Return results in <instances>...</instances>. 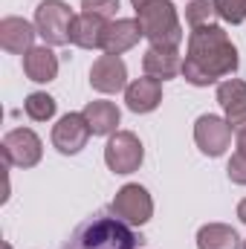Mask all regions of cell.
I'll use <instances>...</instances> for the list:
<instances>
[{"label": "cell", "instance_id": "obj_1", "mask_svg": "<svg viewBox=\"0 0 246 249\" xmlns=\"http://www.w3.org/2000/svg\"><path fill=\"white\" fill-rule=\"evenodd\" d=\"M238 50L223 26H197L188 35V50L183 61V78L194 87H209L223 75L238 70Z\"/></svg>", "mask_w": 246, "mask_h": 249}, {"label": "cell", "instance_id": "obj_2", "mask_svg": "<svg viewBox=\"0 0 246 249\" xmlns=\"http://www.w3.org/2000/svg\"><path fill=\"white\" fill-rule=\"evenodd\" d=\"M139 241L142 238L119 214L96 212L93 217L75 226V232L64 241L61 249H139Z\"/></svg>", "mask_w": 246, "mask_h": 249}, {"label": "cell", "instance_id": "obj_3", "mask_svg": "<svg viewBox=\"0 0 246 249\" xmlns=\"http://www.w3.org/2000/svg\"><path fill=\"white\" fill-rule=\"evenodd\" d=\"M136 18L142 23L145 38L151 41V47L177 50L183 44V26H180L177 9L171 0H154L142 9H136Z\"/></svg>", "mask_w": 246, "mask_h": 249}, {"label": "cell", "instance_id": "obj_4", "mask_svg": "<svg viewBox=\"0 0 246 249\" xmlns=\"http://www.w3.org/2000/svg\"><path fill=\"white\" fill-rule=\"evenodd\" d=\"M72 9L64 0H41L35 9V29L44 38L47 47L70 44V26H72Z\"/></svg>", "mask_w": 246, "mask_h": 249}, {"label": "cell", "instance_id": "obj_5", "mask_svg": "<svg viewBox=\"0 0 246 249\" xmlns=\"http://www.w3.org/2000/svg\"><path fill=\"white\" fill-rule=\"evenodd\" d=\"M0 151H3L6 165H12V168H32L44 157L41 136L29 127H12L0 142Z\"/></svg>", "mask_w": 246, "mask_h": 249}, {"label": "cell", "instance_id": "obj_6", "mask_svg": "<svg viewBox=\"0 0 246 249\" xmlns=\"http://www.w3.org/2000/svg\"><path fill=\"white\" fill-rule=\"evenodd\" d=\"M145 160V148L133 130H116L105 145V162L113 174H133Z\"/></svg>", "mask_w": 246, "mask_h": 249}, {"label": "cell", "instance_id": "obj_7", "mask_svg": "<svg viewBox=\"0 0 246 249\" xmlns=\"http://www.w3.org/2000/svg\"><path fill=\"white\" fill-rule=\"evenodd\" d=\"M113 214H119L124 223H130V226H142V223H148L151 220V214H154V200H151V194H148V188L139 186V183H127L116 191V197H113Z\"/></svg>", "mask_w": 246, "mask_h": 249}, {"label": "cell", "instance_id": "obj_8", "mask_svg": "<svg viewBox=\"0 0 246 249\" xmlns=\"http://www.w3.org/2000/svg\"><path fill=\"white\" fill-rule=\"evenodd\" d=\"M194 142L206 157H223L232 145V124L214 113H203L194 122Z\"/></svg>", "mask_w": 246, "mask_h": 249}, {"label": "cell", "instance_id": "obj_9", "mask_svg": "<svg viewBox=\"0 0 246 249\" xmlns=\"http://www.w3.org/2000/svg\"><path fill=\"white\" fill-rule=\"evenodd\" d=\"M90 124L84 119V113H64L58 124L53 127V145L67 154V157H72V154H78L84 145H87V139H90Z\"/></svg>", "mask_w": 246, "mask_h": 249}, {"label": "cell", "instance_id": "obj_10", "mask_svg": "<svg viewBox=\"0 0 246 249\" xmlns=\"http://www.w3.org/2000/svg\"><path fill=\"white\" fill-rule=\"evenodd\" d=\"M90 84L99 93H119L127 87V67L119 55H99L90 67Z\"/></svg>", "mask_w": 246, "mask_h": 249}, {"label": "cell", "instance_id": "obj_11", "mask_svg": "<svg viewBox=\"0 0 246 249\" xmlns=\"http://www.w3.org/2000/svg\"><path fill=\"white\" fill-rule=\"evenodd\" d=\"M139 38H145L139 18H116V20H110L107 29H105V44H102V50H105L107 55H122V53L133 50V47L139 44Z\"/></svg>", "mask_w": 246, "mask_h": 249}, {"label": "cell", "instance_id": "obj_12", "mask_svg": "<svg viewBox=\"0 0 246 249\" xmlns=\"http://www.w3.org/2000/svg\"><path fill=\"white\" fill-rule=\"evenodd\" d=\"M217 102L226 113V122L232 124V130L238 133L246 127V81L241 78H226L217 84Z\"/></svg>", "mask_w": 246, "mask_h": 249}, {"label": "cell", "instance_id": "obj_13", "mask_svg": "<svg viewBox=\"0 0 246 249\" xmlns=\"http://www.w3.org/2000/svg\"><path fill=\"white\" fill-rule=\"evenodd\" d=\"M35 23L23 20V18H3L0 20V47L12 55H26L35 47Z\"/></svg>", "mask_w": 246, "mask_h": 249}, {"label": "cell", "instance_id": "obj_14", "mask_svg": "<svg viewBox=\"0 0 246 249\" xmlns=\"http://www.w3.org/2000/svg\"><path fill=\"white\" fill-rule=\"evenodd\" d=\"M124 102L133 113H151L159 107L162 102V81L159 78H151V75H142L136 81H130L124 87Z\"/></svg>", "mask_w": 246, "mask_h": 249}, {"label": "cell", "instance_id": "obj_15", "mask_svg": "<svg viewBox=\"0 0 246 249\" xmlns=\"http://www.w3.org/2000/svg\"><path fill=\"white\" fill-rule=\"evenodd\" d=\"M107 23L110 20L96 18V15H87V12L75 15L72 18V26H70V44H75L81 50H102Z\"/></svg>", "mask_w": 246, "mask_h": 249}, {"label": "cell", "instance_id": "obj_16", "mask_svg": "<svg viewBox=\"0 0 246 249\" xmlns=\"http://www.w3.org/2000/svg\"><path fill=\"white\" fill-rule=\"evenodd\" d=\"M142 70H145V75H151V78L168 81V78L183 75V58H180V53H177V50L148 47V50H145V55H142Z\"/></svg>", "mask_w": 246, "mask_h": 249}, {"label": "cell", "instance_id": "obj_17", "mask_svg": "<svg viewBox=\"0 0 246 249\" xmlns=\"http://www.w3.org/2000/svg\"><path fill=\"white\" fill-rule=\"evenodd\" d=\"M23 72L29 81H38V84H50L55 81L58 75V55L44 44V47H32L26 55H23Z\"/></svg>", "mask_w": 246, "mask_h": 249}, {"label": "cell", "instance_id": "obj_18", "mask_svg": "<svg viewBox=\"0 0 246 249\" xmlns=\"http://www.w3.org/2000/svg\"><path fill=\"white\" fill-rule=\"evenodd\" d=\"M81 113H84V119L90 124L93 136H113V133H116V124L122 119L119 107H116L113 102H102V99L90 102Z\"/></svg>", "mask_w": 246, "mask_h": 249}, {"label": "cell", "instance_id": "obj_19", "mask_svg": "<svg viewBox=\"0 0 246 249\" xmlns=\"http://www.w3.org/2000/svg\"><path fill=\"white\" fill-rule=\"evenodd\" d=\"M197 249H244L241 238L226 223H206L197 232Z\"/></svg>", "mask_w": 246, "mask_h": 249}, {"label": "cell", "instance_id": "obj_20", "mask_svg": "<svg viewBox=\"0 0 246 249\" xmlns=\"http://www.w3.org/2000/svg\"><path fill=\"white\" fill-rule=\"evenodd\" d=\"M55 107L58 105H55V99L50 93H29L26 102H23V110H26V116L32 122H50L55 116Z\"/></svg>", "mask_w": 246, "mask_h": 249}, {"label": "cell", "instance_id": "obj_21", "mask_svg": "<svg viewBox=\"0 0 246 249\" xmlns=\"http://www.w3.org/2000/svg\"><path fill=\"white\" fill-rule=\"evenodd\" d=\"M217 18V9H214V0H191L185 6V20L191 29L197 26H211V20Z\"/></svg>", "mask_w": 246, "mask_h": 249}, {"label": "cell", "instance_id": "obj_22", "mask_svg": "<svg viewBox=\"0 0 246 249\" xmlns=\"http://www.w3.org/2000/svg\"><path fill=\"white\" fill-rule=\"evenodd\" d=\"M217 18L226 23H244L246 20V0H214Z\"/></svg>", "mask_w": 246, "mask_h": 249}, {"label": "cell", "instance_id": "obj_23", "mask_svg": "<svg viewBox=\"0 0 246 249\" xmlns=\"http://www.w3.org/2000/svg\"><path fill=\"white\" fill-rule=\"evenodd\" d=\"M116 9H119V0H81V12L105 18V20H113Z\"/></svg>", "mask_w": 246, "mask_h": 249}, {"label": "cell", "instance_id": "obj_24", "mask_svg": "<svg viewBox=\"0 0 246 249\" xmlns=\"http://www.w3.org/2000/svg\"><path fill=\"white\" fill-rule=\"evenodd\" d=\"M226 174H229V180L232 183H238V186H246V157L244 154H232V160H229V165H226Z\"/></svg>", "mask_w": 246, "mask_h": 249}, {"label": "cell", "instance_id": "obj_25", "mask_svg": "<svg viewBox=\"0 0 246 249\" xmlns=\"http://www.w3.org/2000/svg\"><path fill=\"white\" fill-rule=\"evenodd\" d=\"M238 154H244L246 157V127L238 130Z\"/></svg>", "mask_w": 246, "mask_h": 249}, {"label": "cell", "instance_id": "obj_26", "mask_svg": "<svg viewBox=\"0 0 246 249\" xmlns=\"http://www.w3.org/2000/svg\"><path fill=\"white\" fill-rule=\"evenodd\" d=\"M238 217H241V223H246V197L241 200V206H238Z\"/></svg>", "mask_w": 246, "mask_h": 249}, {"label": "cell", "instance_id": "obj_27", "mask_svg": "<svg viewBox=\"0 0 246 249\" xmlns=\"http://www.w3.org/2000/svg\"><path fill=\"white\" fill-rule=\"evenodd\" d=\"M133 3V9H142V6H148V3H154V0H130Z\"/></svg>", "mask_w": 246, "mask_h": 249}, {"label": "cell", "instance_id": "obj_28", "mask_svg": "<svg viewBox=\"0 0 246 249\" xmlns=\"http://www.w3.org/2000/svg\"><path fill=\"white\" fill-rule=\"evenodd\" d=\"M244 249H246V241H244Z\"/></svg>", "mask_w": 246, "mask_h": 249}]
</instances>
